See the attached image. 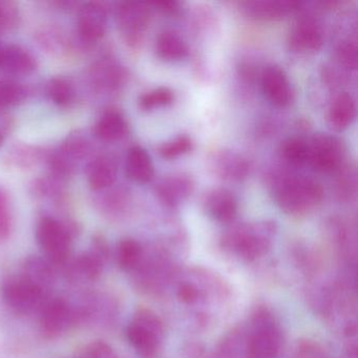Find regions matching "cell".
<instances>
[{
  "label": "cell",
  "mask_w": 358,
  "mask_h": 358,
  "mask_svg": "<svg viewBox=\"0 0 358 358\" xmlns=\"http://www.w3.org/2000/svg\"><path fill=\"white\" fill-rule=\"evenodd\" d=\"M274 200L287 215L301 217L318 206L324 199V190L311 178L284 176L273 188Z\"/></svg>",
  "instance_id": "cell-1"
},
{
  "label": "cell",
  "mask_w": 358,
  "mask_h": 358,
  "mask_svg": "<svg viewBox=\"0 0 358 358\" xmlns=\"http://www.w3.org/2000/svg\"><path fill=\"white\" fill-rule=\"evenodd\" d=\"M275 232V224L261 222L234 226L222 236L225 250L234 251L245 261H255L263 257L270 248V238Z\"/></svg>",
  "instance_id": "cell-2"
},
{
  "label": "cell",
  "mask_w": 358,
  "mask_h": 358,
  "mask_svg": "<svg viewBox=\"0 0 358 358\" xmlns=\"http://www.w3.org/2000/svg\"><path fill=\"white\" fill-rule=\"evenodd\" d=\"M252 334L247 347L248 358H274L280 352L282 335L267 309L257 310L252 316Z\"/></svg>",
  "instance_id": "cell-3"
},
{
  "label": "cell",
  "mask_w": 358,
  "mask_h": 358,
  "mask_svg": "<svg viewBox=\"0 0 358 358\" xmlns=\"http://www.w3.org/2000/svg\"><path fill=\"white\" fill-rule=\"evenodd\" d=\"M308 145L307 163L318 173H332L343 163L345 150L337 138L327 134H318Z\"/></svg>",
  "instance_id": "cell-4"
},
{
  "label": "cell",
  "mask_w": 358,
  "mask_h": 358,
  "mask_svg": "<svg viewBox=\"0 0 358 358\" xmlns=\"http://www.w3.org/2000/svg\"><path fill=\"white\" fill-rule=\"evenodd\" d=\"M36 238L50 261L62 263L68 259L71 250L69 230L53 217H43L37 226Z\"/></svg>",
  "instance_id": "cell-5"
},
{
  "label": "cell",
  "mask_w": 358,
  "mask_h": 358,
  "mask_svg": "<svg viewBox=\"0 0 358 358\" xmlns=\"http://www.w3.org/2000/svg\"><path fill=\"white\" fill-rule=\"evenodd\" d=\"M3 296L6 303L20 314H31L41 311L47 301L45 292L30 282L20 278L5 285Z\"/></svg>",
  "instance_id": "cell-6"
},
{
  "label": "cell",
  "mask_w": 358,
  "mask_h": 358,
  "mask_svg": "<svg viewBox=\"0 0 358 358\" xmlns=\"http://www.w3.org/2000/svg\"><path fill=\"white\" fill-rule=\"evenodd\" d=\"M117 20L125 43L131 47L139 45L150 20L148 6L142 3H122L117 12Z\"/></svg>",
  "instance_id": "cell-7"
},
{
  "label": "cell",
  "mask_w": 358,
  "mask_h": 358,
  "mask_svg": "<svg viewBox=\"0 0 358 358\" xmlns=\"http://www.w3.org/2000/svg\"><path fill=\"white\" fill-rule=\"evenodd\" d=\"M108 28V11L100 3H87L81 7L77 18V30L83 41L96 43Z\"/></svg>",
  "instance_id": "cell-8"
},
{
  "label": "cell",
  "mask_w": 358,
  "mask_h": 358,
  "mask_svg": "<svg viewBox=\"0 0 358 358\" xmlns=\"http://www.w3.org/2000/svg\"><path fill=\"white\" fill-rule=\"evenodd\" d=\"M324 36L320 24L311 17L301 18L289 34V47L296 53H314L322 47Z\"/></svg>",
  "instance_id": "cell-9"
},
{
  "label": "cell",
  "mask_w": 358,
  "mask_h": 358,
  "mask_svg": "<svg viewBox=\"0 0 358 358\" xmlns=\"http://www.w3.org/2000/svg\"><path fill=\"white\" fill-rule=\"evenodd\" d=\"M72 322V310L62 299L47 301L41 309V329L48 336H59L69 330Z\"/></svg>",
  "instance_id": "cell-10"
},
{
  "label": "cell",
  "mask_w": 358,
  "mask_h": 358,
  "mask_svg": "<svg viewBox=\"0 0 358 358\" xmlns=\"http://www.w3.org/2000/svg\"><path fill=\"white\" fill-rule=\"evenodd\" d=\"M262 87L267 99L274 106L284 108L291 101V87L287 75L278 66H268L262 75Z\"/></svg>",
  "instance_id": "cell-11"
},
{
  "label": "cell",
  "mask_w": 358,
  "mask_h": 358,
  "mask_svg": "<svg viewBox=\"0 0 358 358\" xmlns=\"http://www.w3.org/2000/svg\"><path fill=\"white\" fill-rule=\"evenodd\" d=\"M204 205L209 217L221 223H230L238 213L236 196L226 188L211 190L205 199Z\"/></svg>",
  "instance_id": "cell-12"
},
{
  "label": "cell",
  "mask_w": 358,
  "mask_h": 358,
  "mask_svg": "<svg viewBox=\"0 0 358 358\" xmlns=\"http://www.w3.org/2000/svg\"><path fill=\"white\" fill-rule=\"evenodd\" d=\"M192 190L194 182L184 173L169 176L157 186V194L169 207L178 206L192 194Z\"/></svg>",
  "instance_id": "cell-13"
},
{
  "label": "cell",
  "mask_w": 358,
  "mask_h": 358,
  "mask_svg": "<svg viewBox=\"0 0 358 358\" xmlns=\"http://www.w3.org/2000/svg\"><path fill=\"white\" fill-rule=\"evenodd\" d=\"M301 3L291 0H261L244 3V9L250 17L259 20H275L299 10Z\"/></svg>",
  "instance_id": "cell-14"
},
{
  "label": "cell",
  "mask_w": 358,
  "mask_h": 358,
  "mask_svg": "<svg viewBox=\"0 0 358 358\" xmlns=\"http://www.w3.org/2000/svg\"><path fill=\"white\" fill-rule=\"evenodd\" d=\"M0 68L10 74L27 75L36 70L37 62L30 52L20 45H7L0 54Z\"/></svg>",
  "instance_id": "cell-15"
},
{
  "label": "cell",
  "mask_w": 358,
  "mask_h": 358,
  "mask_svg": "<svg viewBox=\"0 0 358 358\" xmlns=\"http://www.w3.org/2000/svg\"><path fill=\"white\" fill-rule=\"evenodd\" d=\"M125 173L136 183H148L155 175L154 164L148 152L141 146H134L127 152Z\"/></svg>",
  "instance_id": "cell-16"
},
{
  "label": "cell",
  "mask_w": 358,
  "mask_h": 358,
  "mask_svg": "<svg viewBox=\"0 0 358 358\" xmlns=\"http://www.w3.org/2000/svg\"><path fill=\"white\" fill-rule=\"evenodd\" d=\"M87 184L94 192L108 189L117 179V164L110 157L101 156L87 167Z\"/></svg>",
  "instance_id": "cell-17"
},
{
  "label": "cell",
  "mask_w": 358,
  "mask_h": 358,
  "mask_svg": "<svg viewBox=\"0 0 358 358\" xmlns=\"http://www.w3.org/2000/svg\"><path fill=\"white\" fill-rule=\"evenodd\" d=\"M211 163L215 173L223 179L241 180L248 173V163L234 152L226 150L215 152Z\"/></svg>",
  "instance_id": "cell-18"
},
{
  "label": "cell",
  "mask_w": 358,
  "mask_h": 358,
  "mask_svg": "<svg viewBox=\"0 0 358 358\" xmlns=\"http://www.w3.org/2000/svg\"><path fill=\"white\" fill-rule=\"evenodd\" d=\"M356 117V104L350 94L341 93L335 98L328 113V123L336 131H345Z\"/></svg>",
  "instance_id": "cell-19"
},
{
  "label": "cell",
  "mask_w": 358,
  "mask_h": 358,
  "mask_svg": "<svg viewBox=\"0 0 358 358\" xmlns=\"http://www.w3.org/2000/svg\"><path fill=\"white\" fill-rule=\"evenodd\" d=\"M124 117L116 110H106L94 127V134L102 141H116L127 134Z\"/></svg>",
  "instance_id": "cell-20"
},
{
  "label": "cell",
  "mask_w": 358,
  "mask_h": 358,
  "mask_svg": "<svg viewBox=\"0 0 358 358\" xmlns=\"http://www.w3.org/2000/svg\"><path fill=\"white\" fill-rule=\"evenodd\" d=\"M156 53L165 62H179L188 55V48L178 33L166 30L157 38Z\"/></svg>",
  "instance_id": "cell-21"
},
{
  "label": "cell",
  "mask_w": 358,
  "mask_h": 358,
  "mask_svg": "<svg viewBox=\"0 0 358 358\" xmlns=\"http://www.w3.org/2000/svg\"><path fill=\"white\" fill-rule=\"evenodd\" d=\"M22 278L45 292L53 282V270L43 259L31 257L24 262Z\"/></svg>",
  "instance_id": "cell-22"
},
{
  "label": "cell",
  "mask_w": 358,
  "mask_h": 358,
  "mask_svg": "<svg viewBox=\"0 0 358 358\" xmlns=\"http://www.w3.org/2000/svg\"><path fill=\"white\" fill-rule=\"evenodd\" d=\"M127 337L129 343L145 357L154 356L161 343V339L156 335L134 322L127 327Z\"/></svg>",
  "instance_id": "cell-23"
},
{
  "label": "cell",
  "mask_w": 358,
  "mask_h": 358,
  "mask_svg": "<svg viewBox=\"0 0 358 358\" xmlns=\"http://www.w3.org/2000/svg\"><path fill=\"white\" fill-rule=\"evenodd\" d=\"M91 77L96 89L110 91L120 83L121 73L114 62L104 59L96 62L95 66H93Z\"/></svg>",
  "instance_id": "cell-24"
},
{
  "label": "cell",
  "mask_w": 358,
  "mask_h": 358,
  "mask_svg": "<svg viewBox=\"0 0 358 358\" xmlns=\"http://www.w3.org/2000/svg\"><path fill=\"white\" fill-rule=\"evenodd\" d=\"M142 248L137 241L125 238L119 243L117 248V262L119 267L125 271L135 269L141 261Z\"/></svg>",
  "instance_id": "cell-25"
},
{
  "label": "cell",
  "mask_w": 358,
  "mask_h": 358,
  "mask_svg": "<svg viewBox=\"0 0 358 358\" xmlns=\"http://www.w3.org/2000/svg\"><path fill=\"white\" fill-rule=\"evenodd\" d=\"M103 262L98 259L93 253L78 257L73 266V274L78 278L87 280H95L101 274Z\"/></svg>",
  "instance_id": "cell-26"
},
{
  "label": "cell",
  "mask_w": 358,
  "mask_h": 358,
  "mask_svg": "<svg viewBox=\"0 0 358 358\" xmlns=\"http://www.w3.org/2000/svg\"><path fill=\"white\" fill-rule=\"evenodd\" d=\"M47 94L54 103L66 106L70 104L74 98V87L66 78L56 77L48 85Z\"/></svg>",
  "instance_id": "cell-27"
},
{
  "label": "cell",
  "mask_w": 358,
  "mask_h": 358,
  "mask_svg": "<svg viewBox=\"0 0 358 358\" xmlns=\"http://www.w3.org/2000/svg\"><path fill=\"white\" fill-rule=\"evenodd\" d=\"M282 158L292 165H301L307 162L308 145L299 138H289L280 146Z\"/></svg>",
  "instance_id": "cell-28"
},
{
  "label": "cell",
  "mask_w": 358,
  "mask_h": 358,
  "mask_svg": "<svg viewBox=\"0 0 358 358\" xmlns=\"http://www.w3.org/2000/svg\"><path fill=\"white\" fill-rule=\"evenodd\" d=\"M173 93L169 87H158L140 97L139 106L143 110H152L173 103Z\"/></svg>",
  "instance_id": "cell-29"
},
{
  "label": "cell",
  "mask_w": 358,
  "mask_h": 358,
  "mask_svg": "<svg viewBox=\"0 0 358 358\" xmlns=\"http://www.w3.org/2000/svg\"><path fill=\"white\" fill-rule=\"evenodd\" d=\"M27 89L13 81H0V108L16 106L27 97Z\"/></svg>",
  "instance_id": "cell-30"
},
{
  "label": "cell",
  "mask_w": 358,
  "mask_h": 358,
  "mask_svg": "<svg viewBox=\"0 0 358 358\" xmlns=\"http://www.w3.org/2000/svg\"><path fill=\"white\" fill-rule=\"evenodd\" d=\"M133 322L150 331L162 341L163 335H164V326H163L161 318L152 310L148 309V308H140L134 315Z\"/></svg>",
  "instance_id": "cell-31"
},
{
  "label": "cell",
  "mask_w": 358,
  "mask_h": 358,
  "mask_svg": "<svg viewBox=\"0 0 358 358\" xmlns=\"http://www.w3.org/2000/svg\"><path fill=\"white\" fill-rule=\"evenodd\" d=\"M192 148V141L187 136H179L171 141L165 142L159 148V154L163 159L171 160L187 154Z\"/></svg>",
  "instance_id": "cell-32"
},
{
  "label": "cell",
  "mask_w": 358,
  "mask_h": 358,
  "mask_svg": "<svg viewBox=\"0 0 358 358\" xmlns=\"http://www.w3.org/2000/svg\"><path fill=\"white\" fill-rule=\"evenodd\" d=\"M20 20V9L15 3L0 1V32L17 28Z\"/></svg>",
  "instance_id": "cell-33"
},
{
  "label": "cell",
  "mask_w": 358,
  "mask_h": 358,
  "mask_svg": "<svg viewBox=\"0 0 358 358\" xmlns=\"http://www.w3.org/2000/svg\"><path fill=\"white\" fill-rule=\"evenodd\" d=\"M41 158V152L30 146H16L10 152L9 162L14 163L16 166L30 167L36 164Z\"/></svg>",
  "instance_id": "cell-34"
},
{
  "label": "cell",
  "mask_w": 358,
  "mask_h": 358,
  "mask_svg": "<svg viewBox=\"0 0 358 358\" xmlns=\"http://www.w3.org/2000/svg\"><path fill=\"white\" fill-rule=\"evenodd\" d=\"M12 217L9 198L5 190L0 187V240H6L11 232Z\"/></svg>",
  "instance_id": "cell-35"
},
{
  "label": "cell",
  "mask_w": 358,
  "mask_h": 358,
  "mask_svg": "<svg viewBox=\"0 0 358 358\" xmlns=\"http://www.w3.org/2000/svg\"><path fill=\"white\" fill-rule=\"evenodd\" d=\"M337 58L341 64L347 69H356L357 66V47L353 41H343L337 49Z\"/></svg>",
  "instance_id": "cell-36"
},
{
  "label": "cell",
  "mask_w": 358,
  "mask_h": 358,
  "mask_svg": "<svg viewBox=\"0 0 358 358\" xmlns=\"http://www.w3.org/2000/svg\"><path fill=\"white\" fill-rule=\"evenodd\" d=\"M83 358H117V355L110 345L97 341L85 348Z\"/></svg>",
  "instance_id": "cell-37"
},
{
  "label": "cell",
  "mask_w": 358,
  "mask_h": 358,
  "mask_svg": "<svg viewBox=\"0 0 358 358\" xmlns=\"http://www.w3.org/2000/svg\"><path fill=\"white\" fill-rule=\"evenodd\" d=\"M199 295H200V293H199L198 288L194 285L189 284V282H183L178 288V299L183 301L184 303H187V305L196 303L199 299Z\"/></svg>",
  "instance_id": "cell-38"
},
{
  "label": "cell",
  "mask_w": 358,
  "mask_h": 358,
  "mask_svg": "<svg viewBox=\"0 0 358 358\" xmlns=\"http://www.w3.org/2000/svg\"><path fill=\"white\" fill-rule=\"evenodd\" d=\"M297 358H324V354L316 343L306 341L299 345L297 349Z\"/></svg>",
  "instance_id": "cell-39"
},
{
  "label": "cell",
  "mask_w": 358,
  "mask_h": 358,
  "mask_svg": "<svg viewBox=\"0 0 358 358\" xmlns=\"http://www.w3.org/2000/svg\"><path fill=\"white\" fill-rule=\"evenodd\" d=\"M156 7H158L161 11L164 13H175L178 10V3H173V1H162V3H155Z\"/></svg>",
  "instance_id": "cell-40"
},
{
  "label": "cell",
  "mask_w": 358,
  "mask_h": 358,
  "mask_svg": "<svg viewBox=\"0 0 358 358\" xmlns=\"http://www.w3.org/2000/svg\"><path fill=\"white\" fill-rule=\"evenodd\" d=\"M3 134L0 133V145H1V144H3Z\"/></svg>",
  "instance_id": "cell-41"
},
{
  "label": "cell",
  "mask_w": 358,
  "mask_h": 358,
  "mask_svg": "<svg viewBox=\"0 0 358 358\" xmlns=\"http://www.w3.org/2000/svg\"><path fill=\"white\" fill-rule=\"evenodd\" d=\"M1 50H3V48L0 47V54H1Z\"/></svg>",
  "instance_id": "cell-42"
}]
</instances>
